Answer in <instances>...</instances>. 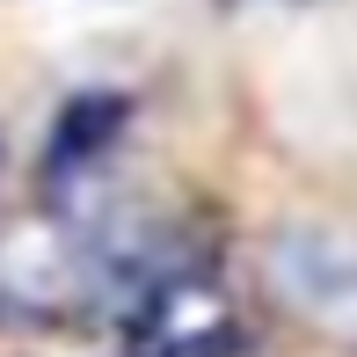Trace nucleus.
<instances>
[{
  "mask_svg": "<svg viewBox=\"0 0 357 357\" xmlns=\"http://www.w3.org/2000/svg\"><path fill=\"white\" fill-rule=\"evenodd\" d=\"M124 132V102L117 95H80V102L59 117V132H52V153H44V168H52V183H73V175H88L95 160L117 146Z\"/></svg>",
  "mask_w": 357,
  "mask_h": 357,
  "instance_id": "1",
  "label": "nucleus"
}]
</instances>
